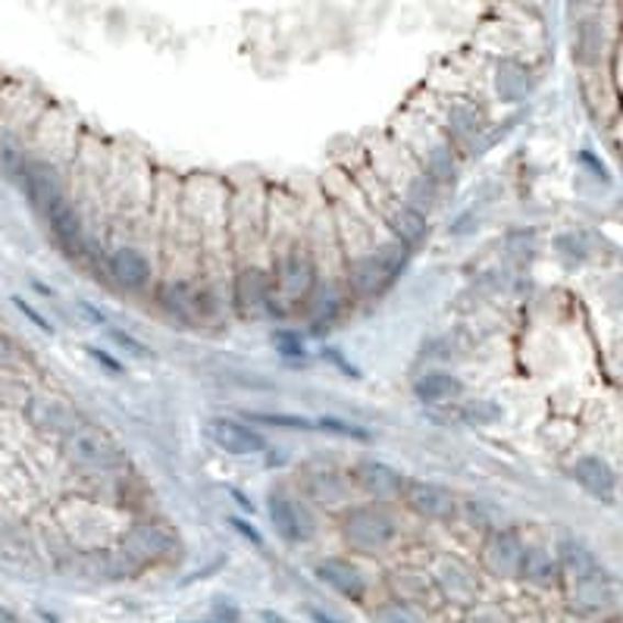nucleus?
I'll return each mask as SVG.
<instances>
[{
    "instance_id": "nucleus-1",
    "label": "nucleus",
    "mask_w": 623,
    "mask_h": 623,
    "mask_svg": "<svg viewBox=\"0 0 623 623\" xmlns=\"http://www.w3.org/2000/svg\"><path fill=\"white\" fill-rule=\"evenodd\" d=\"M270 272L276 298L286 313H304L311 304L313 291L320 289V257L311 242V232H294L279 245L270 242Z\"/></svg>"
},
{
    "instance_id": "nucleus-2",
    "label": "nucleus",
    "mask_w": 623,
    "mask_h": 623,
    "mask_svg": "<svg viewBox=\"0 0 623 623\" xmlns=\"http://www.w3.org/2000/svg\"><path fill=\"white\" fill-rule=\"evenodd\" d=\"M42 123V107L20 85L0 88V176L20 182L25 160L32 154L35 129Z\"/></svg>"
},
{
    "instance_id": "nucleus-3",
    "label": "nucleus",
    "mask_w": 623,
    "mask_h": 623,
    "mask_svg": "<svg viewBox=\"0 0 623 623\" xmlns=\"http://www.w3.org/2000/svg\"><path fill=\"white\" fill-rule=\"evenodd\" d=\"M338 536L354 555L379 558L398 542V520L389 504L354 501L338 514Z\"/></svg>"
},
{
    "instance_id": "nucleus-4",
    "label": "nucleus",
    "mask_w": 623,
    "mask_h": 623,
    "mask_svg": "<svg viewBox=\"0 0 623 623\" xmlns=\"http://www.w3.org/2000/svg\"><path fill=\"white\" fill-rule=\"evenodd\" d=\"M60 455L69 467L91 474V477H110L129 467L125 448L94 423H82L60 442Z\"/></svg>"
},
{
    "instance_id": "nucleus-5",
    "label": "nucleus",
    "mask_w": 623,
    "mask_h": 623,
    "mask_svg": "<svg viewBox=\"0 0 623 623\" xmlns=\"http://www.w3.org/2000/svg\"><path fill=\"white\" fill-rule=\"evenodd\" d=\"M374 169L376 176L392 188L401 201L414 204L423 213H433L438 208L445 188L436 186L423 169L416 167L414 157L398 142H392V147H386V154H379V160H374Z\"/></svg>"
},
{
    "instance_id": "nucleus-6",
    "label": "nucleus",
    "mask_w": 623,
    "mask_h": 623,
    "mask_svg": "<svg viewBox=\"0 0 623 623\" xmlns=\"http://www.w3.org/2000/svg\"><path fill=\"white\" fill-rule=\"evenodd\" d=\"M396 142L414 157L416 167L423 169L436 186H455L457 176H460V157H457V147L452 145V138L442 132V125H411V129H404V135L396 138Z\"/></svg>"
},
{
    "instance_id": "nucleus-7",
    "label": "nucleus",
    "mask_w": 623,
    "mask_h": 623,
    "mask_svg": "<svg viewBox=\"0 0 623 623\" xmlns=\"http://www.w3.org/2000/svg\"><path fill=\"white\" fill-rule=\"evenodd\" d=\"M116 545H123L125 552L145 570L147 567H157V564L176 561L179 552H182V539H179L176 526H169V523L157 518L132 520Z\"/></svg>"
},
{
    "instance_id": "nucleus-8",
    "label": "nucleus",
    "mask_w": 623,
    "mask_h": 623,
    "mask_svg": "<svg viewBox=\"0 0 623 623\" xmlns=\"http://www.w3.org/2000/svg\"><path fill=\"white\" fill-rule=\"evenodd\" d=\"M267 518H270L276 536L286 545H308L316 536V518L311 501L294 496L286 486H272L267 496Z\"/></svg>"
},
{
    "instance_id": "nucleus-9",
    "label": "nucleus",
    "mask_w": 623,
    "mask_h": 623,
    "mask_svg": "<svg viewBox=\"0 0 623 623\" xmlns=\"http://www.w3.org/2000/svg\"><path fill=\"white\" fill-rule=\"evenodd\" d=\"M401 504H404L408 514H414L423 523H455L460 518V508H464V501L452 486L420 477H408Z\"/></svg>"
},
{
    "instance_id": "nucleus-10",
    "label": "nucleus",
    "mask_w": 623,
    "mask_h": 623,
    "mask_svg": "<svg viewBox=\"0 0 623 623\" xmlns=\"http://www.w3.org/2000/svg\"><path fill=\"white\" fill-rule=\"evenodd\" d=\"M104 264L107 282H113L123 294H147L160 279L151 254L135 242H116L113 248H107Z\"/></svg>"
},
{
    "instance_id": "nucleus-11",
    "label": "nucleus",
    "mask_w": 623,
    "mask_h": 623,
    "mask_svg": "<svg viewBox=\"0 0 623 623\" xmlns=\"http://www.w3.org/2000/svg\"><path fill=\"white\" fill-rule=\"evenodd\" d=\"M16 186L22 188V194H25V201L32 204V210H38L42 216L47 213V210L54 208L57 201L69 198V191H66V173H63V167L57 164V160H54V157L38 154V151H32V154H29L25 169H22V176Z\"/></svg>"
},
{
    "instance_id": "nucleus-12",
    "label": "nucleus",
    "mask_w": 623,
    "mask_h": 623,
    "mask_svg": "<svg viewBox=\"0 0 623 623\" xmlns=\"http://www.w3.org/2000/svg\"><path fill=\"white\" fill-rule=\"evenodd\" d=\"M523 552H526L523 533H520L518 526H511V523H501V526L489 530V533L482 536V545H479V567H482L492 580H518Z\"/></svg>"
},
{
    "instance_id": "nucleus-13",
    "label": "nucleus",
    "mask_w": 623,
    "mask_h": 623,
    "mask_svg": "<svg viewBox=\"0 0 623 623\" xmlns=\"http://www.w3.org/2000/svg\"><path fill=\"white\" fill-rule=\"evenodd\" d=\"M348 477H352V486L367 496V501H376V504H396L404 496V482L408 477L392 467L389 460H379V457H357L352 467H348Z\"/></svg>"
},
{
    "instance_id": "nucleus-14",
    "label": "nucleus",
    "mask_w": 623,
    "mask_h": 623,
    "mask_svg": "<svg viewBox=\"0 0 623 623\" xmlns=\"http://www.w3.org/2000/svg\"><path fill=\"white\" fill-rule=\"evenodd\" d=\"M22 416L35 433L57 438V442H63L73 430H79L85 423L82 414L66 398L51 396V392H35V396L25 398L22 401Z\"/></svg>"
},
{
    "instance_id": "nucleus-15",
    "label": "nucleus",
    "mask_w": 623,
    "mask_h": 623,
    "mask_svg": "<svg viewBox=\"0 0 623 623\" xmlns=\"http://www.w3.org/2000/svg\"><path fill=\"white\" fill-rule=\"evenodd\" d=\"M204 436L229 457H260L270 448L267 436L251 420H238L229 414L210 416L204 423Z\"/></svg>"
},
{
    "instance_id": "nucleus-16",
    "label": "nucleus",
    "mask_w": 623,
    "mask_h": 623,
    "mask_svg": "<svg viewBox=\"0 0 623 623\" xmlns=\"http://www.w3.org/2000/svg\"><path fill=\"white\" fill-rule=\"evenodd\" d=\"M342 276H345V289H348L352 301H357V304L376 301V298H382L386 291L396 286L389 270L382 267L379 254H376V245L354 254V257H345L342 260Z\"/></svg>"
},
{
    "instance_id": "nucleus-17",
    "label": "nucleus",
    "mask_w": 623,
    "mask_h": 623,
    "mask_svg": "<svg viewBox=\"0 0 623 623\" xmlns=\"http://www.w3.org/2000/svg\"><path fill=\"white\" fill-rule=\"evenodd\" d=\"M438 599L457 608H477L479 602V577L477 570L455 555H442L430 570Z\"/></svg>"
},
{
    "instance_id": "nucleus-18",
    "label": "nucleus",
    "mask_w": 623,
    "mask_h": 623,
    "mask_svg": "<svg viewBox=\"0 0 623 623\" xmlns=\"http://www.w3.org/2000/svg\"><path fill=\"white\" fill-rule=\"evenodd\" d=\"M301 496L311 501V508L342 514L354 504V486L348 474H338L335 467H308L301 474Z\"/></svg>"
},
{
    "instance_id": "nucleus-19",
    "label": "nucleus",
    "mask_w": 623,
    "mask_h": 623,
    "mask_svg": "<svg viewBox=\"0 0 623 623\" xmlns=\"http://www.w3.org/2000/svg\"><path fill=\"white\" fill-rule=\"evenodd\" d=\"M313 577L323 582L326 589H333L335 596L348 599V602L360 604L370 592V580L364 574V567L352 558H342V555H326L313 564Z\"/></svg>"
},
{
    "instance_id": "nucleus-20",
    "label": "nucleus",
    "mask_w": 623,
    "mask_h": 623,
    "mask_svg": "<svg viewBox=\"0 0 623 623\" xmlns=\"http://www.w3.org/2000/svg\"><path fill=\"white\" fill-rule=\"evenodd\" d=\"M567 582V602L570 608L582 614V618H592V614H602L614 604V582L604 574V567H596L582 577H574Z\"/></svg>"
},
{
    "instance_id": "nucleus-21",
    "label": "nucleus",
    "mask_w": 623,
    "mask_h": 623,
    "mask_svg": "<svg viewBox=\"0 0 623 623\" xmlns=\"http://www.w3.org/2000/svg\"><path fill=\"white\" fill-rule=\"evenodd\" d=\"M85 574L104 582H125L145 574V567L135 561L123 545L113 548H94L85 555Z\"/></svg>"
},
{
    "instance_id": "nucleus-22",
    "label": "nucleus",
    "mask_w": 623,
    "mask_h": 623,
    "mask_svg": "<svg viewBox=\"0 0 623 623\" xmlns=\"http://www.w3.org/2000/svg\"><path fill=\"white\" fill-rule=\"evenodd\" d=\"M442 132L452 138V145H455L457 151H460V147H470L479 135L486 132V113H482L479 104H474V101L455 98L452 104L445 107Z\"/></svg>"
},
{
    "instance_id": "nucleus-23",
    "label": "nucleus",
    "mask_w": 623,
    "mask_h": 623,
    "mask_svg": "<svg viewBox=\"0 0 623 623\" xmlns=\"http://www.w3.org/2000/svg\"><path fill=\"white\" fill-rule=\"evenodd\" d=\"M411 392L423 408H448L464 398V379L452 370H423L411 382Z\"/></svg>"
},
{
    "instance_id": "nucleus-24",
    "label": "nucleus",
    "mask_w": 623,
    "mask_h": 623,
    "mask_svg": "<svg viewBox=\"0 0 623 623\" xmlns=\"http://www.w3.org/2000/svg\"><path fill=\"white\" fill-rule=\"evenodd\" d=\"M574 479H577V486H580L586 496L604 501V504H611L614 496H618V474L599 455H582L574 464Z\"/></svg>"
},
{
    "instance_id": "nucleus-25",
    "label": "nucleus",
    "mask_w": 623,
    "mask_h": 623,
    "mask_svg": "<svg viewBox=\"0 0 623 623\" xmlns=\"http://www.w3.org/2000/svg\"><path fill=\"white\" fill-rule=\"evenodd\" d=\"M518 582L530 586V589H555L561 582V564H558V558L545 545H530L526 542Z\"/></svg>"
},
{
    "instance_id": "nucleus-26",
    "label": "nucleus",
    "mask_w": 623,
    "mask_h": 623,
    "mask_svg": "<svg viewBox=\"0 0 623 623\" xmlns=\"http://www.w3.org/2000/svg\"><path fill=\"white\" fill-rule=\"evenodd\" d=\"M389 589H392V599L404 604H414V608H426V604L438 599L436 586H433V577L423 574V570H414V567H401L389 577Z\"/></svg>"
},
{
    "instance_id": "nucleus-27",
    "label": "nucleus",
    "mask_w": 623,
    "mask_h": 623,
    "mask_svg": "<svg viewBox=\"0 0 623 623\" xmlns=\"http://www.w3.org/2000/svg\"><path fill=\"white\" fill-rule=\"evenodd\" d=\"M533 88L530 69L518 60H501L496 69V94L501 104H523Z\"/></svg>"
},
{
    "instance_id": "nucleus-28",
    "label": "nucleus",
    "mask_w": 623,
    "mask_h": 623,
    "mask_svg": "<svg viewBox=\"0 0 623 623\" xmlns=\"http://www.w3.org/2000/svg\"><path fill=\"white\" fill-rule=\"evenodd\" d=\"M555 558H558V564H561V580H574V577H582V574H589V570L602 567L599 558L592 555V548H589V545H582L580 539H570V536L558 542Z\"/></svg>"
},
{
    "instance_id": "nucleus-29",
    "label": "nucleus",
    "mask_w": 623,
    "mask_h": 623,
    "mask_svg": "<svg viewBox=\"0 0 623 623\" xmlns=\"http://www.w3.org/2000/svg\"><path fill=\"white\" fill-rule=\"evenodd\" d=\"M604 54V29L599 20L580 22L577 29V60L582 66H592V63L602 60Z\"/></svg>"
},
{
    "instance_id": "nucleus-30",
    "label": "nucleus",
    "mask_w": 623,
    "mask_h": 623,
    "mask_svg": "<svg viewBox=\"0 0 623 623\" xmlns=\"http://www.w3.org/2000/svg\"><path fill=\"white\" fill-rule=\"evenodd\" d=\"M316 433L345 438V442H360V445H370L376 438L367 426L352 423V420H342V416H316Z\"/></svg>"
},
{
    "instance_id": "nucleus-31",
    "label": "nucleus",
    "mask_w": 623,
    "mask_h": 623,
    "mask_svg": "<svg viewBox=\"0 0 623 623\" xmlns=\"http://www.w3.org/2000/svg\"><path fill=\"white\" fill-rule=\"evenodd\" d=\"M254 426H270V430H286V433H316V416H301V414H264V411H254L248 414Z\"/></svg>"
},
{
    "instance_id": "nucleus-32",
    "label": "nucleus",
    "mask_w": 623,
    "mask_h": 623,
    "mask_svg": "<svg viewBox=\"0 0 623 623\" xmlns=\"http://www.w3.org/2000/svg\"><path fill=\"white\" fill-rule=\"evenodd\" d=\"M107 338H110V342H113L123 354L135 357V360H157V352H154L147 342H142L138 335L125 333L120 326H107Z\"/></svg>"
},
{
    "instance_id": "nucleus-33",
    "label": "nucleus",
    "mask_w": 623,
    "mask_h": 623,
    "mask_svg": "<svg viewBox=\"0 0 623 623\" xmlns=\"http://www.w3.org/2000/svg\"><path fill=\"white\" fill-rule=\"evenodd\" d=\"M374 621L376 623H426L423 621V614H420V608L398 602V599H386L382 604H376Z\"/></svg>"
},
{
    "instance_id": "nucleus-34",
    "label": "nucleus",
    "mask_w": 623,
    "mask_h": 623,
    "mask_svg": "<svg viewBox=\"0 0 623 623\" xmlns=\"http://www.w3.org/2000/svg\"><path fill=\"white\" fill-rule=\"evenodd\" d=\"M272 348L276 354H282L286 360H304L308 357V345H304V335L298 330H276L270 335Z\"/></svg>"
},
{
    "instance_id": "nucleus-35",
    "label": "nucleus",
    "mask_w": 623,
    "mask_h": 623,
    "mask_svg": "<svg viewBox=\"0 0 623 623\" xmlns=\"http://www.w3.org/2000/svg\"><path fill=\"white\" fill-rule=\"evenodd\" d=\"M460 420L467 426H489V423H499L501 411L496 401H467L460 404Z\"/></svg>"
},
{
    "instance_id": "nucleus-36",
    "label": "nucleus",
    "mask_w": 623,
    "mask_h": 623,
    "mask_svg": "<svg viewBox=\"0 0 623 623\" xmlns=\"http://www.w3.org/2000/svg\"><path fill=\"white\" fill-rule=\"evenodd\" d=\"M10 304H13V308H16V311H20L22 316L29 320V323H35V326H38V330H42L44 335L57 333V330H54V323H51V320H47L44 313L35 311V308H32V304H29L25 298H20V294H13V298H10Z\"/></svg>"
},
{
    "instance_id": "nucleus-37",
    "label": "nucleus",
    "mask_w": 623,
    "mask_h": 623,
    "mask_svg": "<svg viewBox=\"0 0 623 623\" xmlns=\"http://www.w3.org/2000/svg\"><path fill=\"white\" fill-rule=\"evenodd\" d=\"M226 523L232 526V530H235V533H238V536H242V539H248L254 548H267V539H264V533H260V530H257V526H254L251 520L235 518V514H232V518H226Z\"/></svg>"
},
{
    "instance_id": "nucleus-38",
    "label": "nucleus",
    "mask_w": 623,
    "mask_h": 623,
    "mask_svg": "<svg viewBox=\"0 0 623 623\" xmlns=\"http://www.w3.org/2000/svg\"><path fill=\"white\" fill-rule=\"evenodd\" d=\"M16 364H20V348L10 335L0 330V370H10Z\"/></svg>"
},
{
    "instance_id": "nucleus-39",
    "label": "nucleus",
    "mask_w": 623,
    "mask_h": 623,
    "mask_svg": "<svg viewBox=\"0 0 623 623\" xmlns=\"http://www.w3.org/2000/svg\"><path fill=\"white\" fill-rule=\"evenodd\" d=\"M85 352L91 354V360H94V364H101L107 374L120 376L125 370L123 360H116V357H113V354H110V352H104V348H85Z\"/></svg>"
},
{
    "instance_id": "nucleus-40",
    "label": "nucleus",
    "mask_w": 623,
    "mask_h": 623,
    "mask_svg": "<svg viewBox=\"0 0 623 623\" xmlns=\"http://www.w3.org/2000/svg\"><path fill=\"white\" fill-rule=\"evenodd\" d=\"M467 623H511L496 608H474V614L467 618Z\"/></svg>"
},
{
    "instance_id": "nucleus-41",
    "label": "nucleus",
    "mask_w": 623,
    "mask_h": 623,
    "mask_svg": "<svg viewBox=\"0 0 623 623\" xmlns=\"http://www.w3.org/2000/svg\"><path fill=\"white\" fill-rule=\"evenodd\" d=\"M323 357H326V360H333L335 367H338V370H342V374H348L352 376V379H357V367H352V364H348V360H345V357H342V352H338V348H323Z\"/></svg>"
},
{
    "instance_id": "nucleus-42",
    "label": "nucleus",
    "mask_w": 623,
    "mask_h": 623,
    "mask_svg": "<svg viewBox=\"0 0 623 623\" xmlns=\"http://www.w3.org/2000/svg\"><path fill=\"white\" fill-rule=\"evenodd\" d=\"M79 311H82L85 316L91 320V323H101V326H107V316L101 311H98V308H94L91 301H79Z\"/></svg>"
},
{
    "instance_id": "nucleus-43",
    "label": "nucleus",
    "mask_w": 623,
    "mask_h": 623,
    "mask_svg": "<svg viewBox=\"0 0 623 623\" xmlns=\"http://www.w3.org/2000/svg\"><path fill=\"white\" fill-rule=\"evenodd\" d=\"M229 496H232V499H235V501H238V504H242V511H245V514H254V504H251V501L245 499V496H242L238 489H229Z\"/></svg>"
},
{
    "instance_id": "nucleus-44",
    "label": "nucleus",
    "mask_w": 623,
    "mask_h": 623,
    "mask_svg": "<svg viewBox=\"0 0 623 623\" xmlns=\"http://www.w3.org/2000/svg\"><path fill=\"white\" fill-rule=\"evenodd\" d=\"M311 621L313 623H342L338 618H330L326 611H320V608H311Z\"/></svg>"
},
{
    "instance_id": "nucleus-45",
    "label": "nucleus",
    "mask_w": 623,
    "mask_h": 623,
    "mask_svg": "<svg viewBox=\"0 0 623 623\" xmlns=\"http://www.w3.org/2000/svg\"><path fill=\"white\" fill-rule=\"evenodd\" d=\"M0 623H20V621H16V614H13L10 608H3V604H0Z\"/></svg>"
},
{
    "instance_id": "nucleus-46",
    "label": "nucleus",
    "mask_w": 623,
    "mask_h": 623,
    "mask_svg": "<svg viewBox=\"0 0 623 623\" xmlns=\"http://www.w3.org/2000/svg\"><path fill=\"white\" fill-rule=\"evenodd\" d=\"M260 618H264V623H289L286 618H276L272 611H260Z\"/></svg>"
},
{
    "instance_id": "nucleus-47",
    "label": "nucleus",
    "mask_w": 623,
    "mask_h": 623,
    "mask_svg": "<svg viewBox=\"0 0 623 623\" xmlns=\"http://www.w3.org/2000/svg\"><path fill=\"white\" fill-rule=\"evenodd\" d=\"M614 623H623V614H621V618H614Z\"/></svg>"
},
{
    "instance_id": "nucleus-48",
    "label": "nucleus",
    "mask_w": 623,
    "mask_h": 623,
    "mask_svg": "<svg viewBox=\"0 0 623 623\" xmlns=\"http://www.w3.org/2000/svg\"><path fill=\"white\" fill-rule=\"evenodd\" d=\"M574 3H589V0H574Z\"/></svg>"
},
{
    "instance_id": "nucleus-49",
    "label": "nucleus",
    "mask_w": 623,
    "mask_h": 623,
    "mask_svg": "<svg viewBox=\"0 0 623 623\" xmlns=\"http://www.w3.org/2000/svg\"><path fill=\"white\" fill-rule=\"evenodd\" d=\"M611 623H614V621H611Z\"/></svg>"
}]
</instances>
